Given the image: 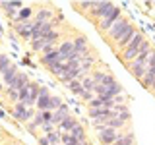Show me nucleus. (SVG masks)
<instances>
[{
	"label": "nucleus",
	"mask_w": 155,
	"mask_h": 145,
	"mask_svg": "<svg viewBox=\"0 0 155 145\" xmlns=\"http://www.w3.org/2000/svg\"><path fill=\"white\" fill-rule=\"evenodd\" d=\"M143 41H145L143 35H142V33H138V35L132 39V43H130V45L120 52V60L126 62V64H132L136 58H138V54H140V48H142Z\"/></svg>",
	"instance_id": "nucleus-1"
},
{
	"label": "nucleus",
	"mask_w": 155,
	"mask_h": 145,
	"mask_svg": "<svg viewBox=\"0 0 155 145\" xmlns=\"http://www.w3.org/2000/svg\"><path fill=\"white\" fill-rule=\"evenodd\" d=\"M132 27V23H130V19H126V18H120L118 21L114 23L113 27L107 31V37H110V39H114V41H118L122 35H126L128 33V29Z\"/></svg>",
	"instance_id": "nucleus-2"
},
{
	"label": "nucleus",
	"mask_w": 155,
	"mask_h": 145,
	"mask_svg": "<svg viewBox=\"0 0 155 145\" xmlns=\"http://www.w3.org/2000/svg\"><path fill=\"white\" fill-rule=\"evenodd\" d=\"M113 8H114V4L113 2H93V8H91V18H95V19H105L107 16H109L110 12H113Z\"/></svg>",
	"instance_id": "nucleus-3"
},
{
	"label": "nucleus",
	"mask_w": 155,
	"mask_h": 145,
	"mask_svg": "<svg viewBox=\"0 0 155 145\" xmlns=\"http://www.w3.org/2000/svg\"><path fill=\"white\" fill-rule=\"evenodd\" d=\"M120 18H122V12H120V8H118V6H114V8H113V12H110L109 16H107L105 19H101V21L97 23V25H99V31H101V33H107L116 21H118Z\"/></svg>",
	"instance_id": "nucleus-4"
},
{
	"label": "nucleus",
	"mask_w": 155,
	"mask_h": 145,
	"mask_svg": "<svg viewBox=\"0 0 155 145\" xmlns=\"http://www.w3.org/2000/svg\"><path fill=\"white\" fill-rule=\"evenodd\" d=\"M12 116L16 120H19V122H27V120H31L33 116H35V112H33L31 108H27L23 103H16L12 108Z\"/></svg>",
	"instance_id": "nucleus-5"
},
{
	"label": "nucleus",
	"mask_w": 155,
	"mask_h": 145,
	"mask_svg": "<svg viewBox=\"0 0 155 145\" xmlns=\"http://www.w3.org/2000/svg\"><path fill=\"white\" fill-rule=\"evenodd\" d=\"M51 99H52V95L48 93V89H47V87H41V91H39V99H37V105H35L39 112H45V110H51V112H52Z\"/></svg>",
	"instance_id": "nucleus-6"
},
{
	"label": "nucleus",
	"mask_w": 155,
	"mask_h": 145,
	"mask_svg": "<svg viewBox=\"0 0 155 145\" xmlns=\"http://www.w3.org/2000/svg\"><path fill=\"white\" fill-rule=\"evenodd\" d=\"M118 137H120V134L116 132V130H113V128H107V130L97 132V141L101 145H113Z\"/></svg>",
	"instance_id": "nucleus-7"
},
{
	"label": "nucleus",
	"mask_w": 155,
	"mask_h": 145,
	"mask_svg": "<svg viewBox=\"0 0 155 145\" xmlns=\"http://www.w3.org/2000/svg\"><path fill=\"white\" fill-rule=\"evenodd\" d=\"M136 35H138V31H136V27L132 25V27L128 29V33H126V35H122V37L118 39V41L114 43V50H116V52H118V54H120V52H122L124 48L128 47L130 43H132V39H134Z\"/></svg>",
	"instance_id": "nucleus-8"
},
{
	"label": "nucleus",
	"mask_w": 155,
	"mask_h": 145,
	"mask_svg": "<svg viewBox=\"0 0 155 145\" xmlns=\"http://www.w3.org/2000/svg\"><path fill=\"white\" fill-rule=\"evenodd\" d=\"M27 89H29V95H27V99L23 101V105H25L27 108H31L33 105H37V99H39V91H41V85H39L37 81H29Z\"/></svg>",
	"instance_id": "nucleus-9"
},
{
	"label": "nucleus",
	"mask_w": 155,
	"mask_h": 145,
	"mask_svg": "<svg viewBox=\"0 0 155 145\" xmlns=\"http://www.w3.org/2000/svg\"><path fill=\"white\" fill-rule=\"evenodd\" d=\"M62 62H66V58L60 54V52H58V48L54 52H51V54H45L41 58V64L43 66H47L48 70H51V68H54L56 64H62Z\"/></svg>",
	"instance_id": "nucleus-10"
},
{
	"label": "nucleus",
	"mask_w": 155,
	"mask_h": 145,
	"mask_svg": "<svg viewBox=\"0 0 155 145\" xmlns=\"http://www.w3.org/2000/svg\"><path fill=\"white\" fill-rule=\"evenodd\" d=\"M21 8H23V2H19V0H16V2H0V10H4L6 16L10 18H16V12H19Z\"/></svg>",
	"instance_id": "nucleus-11"
},
{
	"label": "nucleus",
	"mask_w": 155,
	"mask_h": 145,
	"mask_svg": "<svg viewBox=\"0 0 155 145\" xmlns=\"http://www.w3.org/2000/svg\"><path fill=\"white\" fill-rule=\"evenodd\" d=\"M18 76H19L18 68H16V64H12V66H10L8 70H6V72H4V74H2V79H4V83H6L8 87H12L14 83H16Z\"/></svg>",
	"instance_id": "nucleus-12"
},
{
	"label": "nucleus",
	"mask_w": 155,
	"mask_h": 145,
	"mask_svg": "<svg viewBox=\"0 0 155 145\" xmlns=\"http://www.w3.org/2000/svg\"><path fill=\"white\" fill-rule=\"evenodd\" d=\"M74 50L80 52V54H85V52H89V43H87V37L78 35V37L74 39Z\"/></svg>",
	"instance_id": "nucleus-13"
},
{
	"label": "nucleus",
	"mask_w": 155,
	"mask_h": 145,
	"mask_svg": "<svg viewBox=\"0 0 155 145\" xmlns=\"http://www.w3.org/2000/svg\"><path fill=\"white\" fill-rule=\"evenodd\" d=\"M43 124H47V120H45V114H43V112H39V110H37V112H35V116H33V120L27 124V130H29V132H35L37 128H43Z\"/></svg>",
	"instance_id": "nucleus-14"
},
{
	"label": "nucleus",
	"mask_w": 155,
	"mask_h": 145,
	"mask_svg": "<svg viewBox=\"0 0 155 145\" xmlns=\"http://www.w3.org/2000/svg\"><path fill=\"white\" fill-rule=\"evenodd\" d=\"M78 124H80V122H78V120L74 118V116L70 114V116H68V118L64 120V122H62L60 126H58V132H60V134H70V132L76 128Z\"/></svg>",
	"instance_id": "nucleus-15"
},
{
	"label": "nucleus",
	"mask_w": 155,
	"mask_h": 145,
	"mask_svg": "<svg viewBox=\"0 0 155 145\" xmlns=\"http://www.w3.org/2000/svg\"><path fill=\"white\" fill-rule=\"evenodd\" d=\"M52 14H54V12H52L51 8H41V10H37V12H35V18H33V21H37V23L51 21Z\"/></svg>",
	"instance_id": "nucleus-16"
},
{
	"label": "nucleus",
	"mask_w": 155,
	"mask_h": 145,
	"mask_svg": "<svg viewBox=\"0 0 155 145\" xmlns=\"http://www.w3.org/2000/svg\"><path fill=\"white\" fill-rule=\"evenodd\" d=\"M128 70H130V74H132L136 79L142 81L145 72H147V66H140V64H136V62H132V64H128Z\"/></svg>",
	"instance_id": "nucleus-17"
},
{
	"label": "nucleus",
	"mask_w": 155,
	"mask_h": 145,
	"mask_svg": "<svg viewBox=\"0 0 155 145\" xmlns=\"http://www.w3.org/2000/svg\"><path fill=\"white\" fill-rule=\"evenodd\" d=\"M31 14H33V8H31V6H23V8L18 12V16H16V21H18V23L31 21Z\"/></svg>",
	"instance_id": "nucleus-18"
},
{
	"label": "nucleus",
	"mask_w": 155,
	"mask_h": 145,
	"mask_svg": "<svg viewBox=\"0 0 155 145\" xmlns=\"http://www.w3.org/2000/svg\"><path fill=\"white\" fill-rule=\"evenodd\" d=\"M113 145H136V135H134V132L120 134V137L116 139Z\"/></svg>",
	"instance_id": "nucleus-19"
},
{
	"label": "nucleus",
	"mask_w": 155,
	"mask_h": 145,
	"mask_svg": "<svg viewBox=\"0 0 155 145\" xmlns=\"http://www.w3.org/2000/svg\"><path fill=\"white\" fill-rule=\"evenodd\" d=\"M58 52H60L64 58H68L72 52H74V41H68V39H66V41H62L60 45H58Z\"/></svg>",
	"instance_id": "nucleus-20"
},
{
	"label": "nucleus",
	"mask_w": 155,
	"mask_h": 145,
	"mask_svg": "<svg viewBox=\"0 0 155 145\" xmlns=\"http://www.w3.org/2000/svg\"><path fill=\"white\" fill-rule=\"evenodd\" d=\"M70 135L76 139V141H80V143H84V141H87V137H85V128L81 124H78L74 130L70 132Z\"/></svg>",
	"instance_id": "nucleus-21"
},
{
	"label": "nucleus",
	"mask_w": 155,
	"mask_h": 145,
	"mask_svg": "<svg viewBox=\"0 0 155 145\" xmlns=\"http://www.w3.org/2000/svg\"><path fill=\"white\" fill-rule=\"evenodd\" d=\"M27 85H29V77H27V74H21V72H19V76H18L16 83H14L12 87H14V89H16L18 93H19V91H21V89H25Z\"/></svg>",
	"instance_id": "nucleus-22"
},
{
	"label": "nucleus",
	"mask_w": 155,
	"mask_h": 145,
	"mask_svg": "<svg viewBox=\"0 0 155 145\" xmlns=\"http://www.w3.org/2000/svg\"><path fill=\"white\" fill-rule=\"evenodd\" d=\"M68 89H70V93H72V95H78V97H81V93H84V85H81V81H80V79L70 81V83H68Z\"/></svg>",
	"instance_id": "nucleus-23"
},
{
	"label": "nucleus",
	"mask_w": 155,
	"mask_h": 145,
	"mask_svg": "<svg viewBox=\"0 0 155 145\" xmlns=\"http://www.w3.org/2000/svg\"><path fill=\"white\" fill-rule=\"evenodd\" d=\"M107 74H109L107 70H93V72H91V77H93V81H95L97 85H101V83L105 81Z\"/></svg>",
	"instance_id": "nucleus-24"
},
{
	"label": "nucleus",
	"mask_w": 155,
	"mask_h": 145,
	"mask_svg": "<svg viewBox=\"0 0 155 145\" xmlns=\"http://www.w3.org/2000/svg\"><path fill=\"white\" fill-rule=\"evenodd\" d=\"M81 85H84V91H95V87H97V83L93 81L91 74H89V76H85L84 79H81Z\"/></svg>",
	"instance_id": "nucleus-25"
},
{
	"label": "nucleus",
	"mask_w": 155,
	"mask_h": 145,
	"mask_svg": "<svg viewBox=\"0 0 155 145\" xmlns=\"http://www.w3.org/2000/svg\"><path fill=\"white\" fill-rule=\"evenodd\" d=\"M126 124H128V122H124V120H120V118H110L109 120V128L116 130V132H118V130H122Z\"/></svg>",
	"instance_id": "nucleus-26"
},
{
	"label": "nucleus",
	"mask_w": 155,
	"mask_h": 145,
	"mask_svg": "<svg viewBox=\"0 0 155 145\" xmlns=\"http://www.w3.org/2000/svg\"><path fill=\"white\" fill-rule=\"evenodd\" d=\"M47 137H48V141H51V145H62V134L58 132V130L52 132V134H48Z\"/></svg>",
	"instance_id": "nucleus-27"
},
{
	"label": "nucleus",
	"mask_w": 155,
	"mask_h": 145,
	"mask_svg": "<svg viewBox=\"0 0 155 145\" xmlns=\"http://www.w3.org/2000/svg\"><path fill=\"white\" fill-rule=\"evenodd\" d=\"M10 66H12V62H10V58H8L6 54H0V74H4V72H6Z\"/></svg>",
	"instance_id": "nucleus-28"
},
{
	"label": "nucleus",
	"mask_w": 155,
	"mask_h": 145,
	"mask_svg": "<svg viewBox=\"0 0 155 145\" xmlns=\"http://www.w3.org/2000/svg\"><path fill=\"white\" fill-rule=\"evenodd\" d=\"M6 95H8V99L12 101L14 105H16V103H19V93H18L16 89H14V87H8V89H6Z\"/></svg>",
	"instance_id": "nucleus-29"
},
{
	"label": "nucleus",
	"mask_w": 155,
	"mask_h": 145,
	"mask_svg": "<svg viewBox=\"0 0 155 145\" xmlns=\"http://www.w3.org/2000/svg\"><path fill=\"white\" fill-rule=\"evenodd\" d=\"M62 145H80V141H76L70 134H62Z\"/></svg>",
	"instance_id": "nucleus-30"
},
{
	"label": "nucleus",
	"mask_w": 155,
	"mask_h": 145,
	"mask_svg": "<svg viewBox=\"0 0 155 145\" xmlns=\"http://www.w3.org/2000/svg\"><path fill=\"white\" fill-rule=\"evenodd\" d=\"M80 99H81V101H85V103L89 105L91 101L95 99V93H93V91H84V93H81V97H80Z\"/></svg>",
	"instance_id": "nucleus-31"
},
{
	"label": "nucleus",
	"mask_w": 155,
	"mask_h": 145,
	"mask_svg": "<svg viewBox=\"0 0 155 145\" xmlns=\"http://www.w3.org/2000/svg\"><path fill=\"white\" fill-rule=\"evenodd\" d=\"M62 105H64V103H62V99H60V97H52V99H51V106H52V112H54V110H58V108H60Z\"/></svg>",
	"instance_id": "nucleus-32"
},
{
	"label": "nucleus",
	"mask_w": 155,
	"mask_h": 145,
	"mask_svg": "<svg viewBox=\"0 0 155 145\" xmlns=\"http://www.w3.org/2000/svg\"><path fill=\"white\" fill-rule=\"evenodd\" d=\"M78 6H80V10H84V12H91V8H93V2H80Z\"/></svg>",
	"instance_id": "nucleus-33"
},
{
	"label": "nucleus",
	"mask_w": 155,
	"mask_h": 145,
	"mask_svg": "<svg viewBox=\"0 0 155 145\" xmlns=\"http://www.w3.org/2000/svg\"><path fill=\"white\" fill-rule=\"evenodd\" d=\"M37 141H39V145H51V141H48V137H47V135H39V137H37Z\"/></svg>",
	"instance_id": "nucleus-34"
},
{
	"label": "nucleus",
	"mask_w": 155,
	"mask_h": 145,
	"mask_svg": "<svg viewBox=\"0 0 155 145\" xmlns=\"http://www.w3.org/2000/svg\"><path fill=\"white\" fill-rule=\"evenodd\" d=\"M155 66V50L149 54V60H147V68H153Z\"/></svg>",
	"instance_id": "nucleus-35"
},
{
	"label": "nucleus",
	"mask_w": 155,
	"mask_h": 145,
	"mask_svg": "<svg viewBox=\"0 0 155 145\" xmlns=\"http://www.w3.org/2000/svg\"><path fill=\"white\" fill-rule=\"evenodd\" d=\"M80 145H91V143L89 141H84V143H80Z\"/></svg>",
	"instance_id": "nucleus-36"
},
{
	"label": "nucleus",
	"mask_w": 155,
	"mask_h": 145,
	"mask_svg": "<svg viewBox=\"0 0 155 145\" xmlns=\"http://www.w3.org/2000/svg\"><path fill=\"white\" fill-rule=\"evenodd\" d=\"M153 89H155V85H153Z\"/></svg>",
	"instance_id": "nucleus-37"
},
{
	"label": "nucleus",
	"mask_w": 155,
	"mask_h": 145,
	"mask_svg": "<svg viewBox=\"0 0 155 145\" xmlns=\"http://www.w3.org/2000/svg\"><path fill=\"white\" fill-rule=\"evenodd\" d=\"M0 145H2V143H0Z\"/></svg>",
	"instance_id": "nucleus-38"
}]
</instances>
